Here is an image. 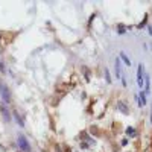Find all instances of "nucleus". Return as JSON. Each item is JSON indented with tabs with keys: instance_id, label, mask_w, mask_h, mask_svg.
Masks as SVG:
<instances>
[{
	"instance_id": "nucleus-1",
	"label": "nucleus",
	"mask_w": 152,
	"mask_h": 152,
	"mask_svg": "<svg viewBox=\"0 0 152 152\" xmlns=\"http://www.w3.org/2000/svg\"><path fill=\"white\" fill-rule=\"evenodd\" d=\"M17 146L20 148V151H21V152H31V151H32L29 140H28V138L24 137L23 134H20V135H18V138H17Z\"/></svg>"
},
{
	"instance_id": "nucleus-2",
	"label": "nucleus",
	"mask_w": 152,
	"mask_h": 152,
	"mask_svg": "<svg viewBox=\"0 0 152 152\" xmlns=\"http://www.w3.org/2000/svg\"><path fill=\"white\" fill-rule=\"evenodd\" d=\"M0 97L3 99L5 104L11 102V91H9V87L6 84H0Z\"/></svg>"
},
{
	"instance_id": "nucleus-3",
	"label": "nucleus",
	"mask_w": 152,
	"mask_h": 152,
	"mask_svg": "<svg viewBox=\"0 0 152 152\" xmlns=\"http://www.w3.org/2000/svg\"><path fill=\"white\" fill-rule=\"evenodd\" d=\"M137 85L140 88L145 87V67H143V64L138 66V70H137Z\"/></svg>"
},
{
	"instance_id": "nucleus-4",
	"label": "nucleus",
	"mask_w": 152,
	"mask_h": 152,
	"mask_svg": "<svg viewBox=\"0 0 152 152\" xmlns=\"http://www.w3.org/2000/svg\"><path fill=\"white\" fill-rule=\"evenodd\" d=\"M0 113H2V116H3V120L6 123L11 122V114H9V110L5 107V105H0Z\"/></svg>"
},
{
	"instance_id": "nucleus-5",
	"label": "nucleus",
	"mask_w": 152,
	"mask_h": 152,
	"mask_svg": "<svg viewBox=\"0 0 152 152\" xmlns=\"http://www.w3.org/2000/svg\"><path fill=\"white\" fill-rule=\"evenodd\" d=\"M145 85H146L145 94L149 96V91H151V78H149V75H148V73H145Z\"/></svg>"
},
{
	"instance_id": "nucleus-6",
	"label": "nucleus",
	"mask_w": 152,
	"mask_h": 152,
	"mask_svg": "<svg viewBox=\"0 0 152 152\" xmlns=\"http://www.w3.org/2000/svg\"><path fill=\"white\" fill-rule=\"evenodd\" d=\"M12 114H14V117H15V120H17L18 126H21V128H23V126H24V122H23V119H21V116H20V113L14 110V111H12Z\"/></svg>"
},
{
	"instance_id": "nucleus-7",
	"label": "nucleus",
	"mask_w": 152,
	"mask_h": 152,
	"mask_svg": "<svg viewBox=\"0 0 152 152\" xmlns=\"http://www.w3.org/2000/svg\"><path fill=\"white\" fill-rule=\"evenodd\" d=\"M138 100H140V107H145V105H146L148 97H146L145 91H140V94H138Z\"/></svg>"
},
{
	"instance_id": "nucleus-8",
	"label": "nucleus",
	"mask_w": 152,
	"mask_h": 152,
	"mask_svg": "<svg viewBox=\"0 0 152 152\" xmlns=\"http://www.w3.org/2000/svg\"><path fill=\"white\" fill-rule=\"evenodd\" d=\"M116 76L120 79L122 78V72H120V58H116Z\"/></svg>"
},
{
	"instance_id": "nucleus-9",
	"label": "nucleus",
	"mask_w": 152,
	"mask_h": 152,
	"mask_svg": "<svg viewBox=\"0 0 152 152\" xmlns=\"http://www.w3.org/2000/svg\"><path fill=\"white\" fill-rule=\"evenodd\" d=\"M120 59L125 62V64L126 66H131V61H129V58H128V55H126L125 52H123V50H122V52H120Z\"/></svg>"
},
{
	"instance_id": "nucleus-10",
	"label": "nucleus",
	"mask_w": 152,
	"mask_h": 152,
	"mask_svg": "<svg viewBox=\"0 0 152 152\" xmlns=\"http://www.w3.org/2000/svg\"><path fill=\"white\" fill-rule=\"evenodd\" d=\"M117 108H119L123 114H128V113H129V111H128V107H126L125 102H119V104H117Z\"/></svg>"
},
{
	"instance_id": "nucleus-11",
	"label": "nucleus",
	"mask_w": 152,
	"mask_h": 152,
	"mask_svg": "<svg viewBox=\"0 0 152 152\" xmlns=\"http://www.w3.org/2000/svg\"><path fill=\"white\" fill-rule=\"evenodd\" d=\"M126 135H128V137H135L137 131L132 128V126H128V128H126Z\"/></svg>"
},
{
	"instance_id": "nucleus-12",
	"label": "nucleus",
	"mask_w": 152,
	"mask_h": 152,
	"mask_svg": "<svg viewBox=\"0 0 152 152\" xmlns=\"http://www.w3.org/2000/svg\"><path fill=\"white\" fill-rule=\"evenodd\" d=\"M104 73H105V79H107V82L111 85V76H110V70H108V69H105V70H104Z\"/></svg>"
},
{
	"instance_id": "nucleus-13",
	"label": "nucleus",
	"mask_w": 152,
	"mask_h": 152,
	"mask_svg": "<svg viewBox=\"0 0 152 152\" xmlns=\"http://www.w3.org/2000/svg\"><path fill=\"white\" fill-rule=\"evenodd\" d=\"M125 31H126V29H125V26H117V34H120V35H122V34H125Z\"/></svg>"
},
{
	"instance_id": "nucleus-14",
	"label": "nucleus",
	"mask_w": 152,
	"mask_h": 152,
	"mask_svg": "<svg viewBox=\"0 0 152 152\" xmlns=\"http://www.w3.org/2000/svg\"><path fill=\"white\" fill-rule=\"evenodd\" d=\"M0 70H2V73H5V64H3V61H0Z\"/></svg>"
},
{
	"instance_id": "nucleus-15",
	"label": "nucleus",
	"mask_w": 152,
	"mask_h": 152,
	"mask_svg": "<svg viewBox=\"0 0 152 152\" xmlns=\"http://www.w3.org/2000/svg\"><path fill=\"white\" fill-rule=\"evenodd\" d=\"M88 148H90V146H88L87 143H81V149H88Z\"/></svg>"
},
{
	"instance_id": "nucleus-16",
	"label": "nucleus",
	"mask_w": 152,
	"mask_h": 152,
	"mask_svg": "<svg viewBox=\"0 0 152 152\" xmlns=\"http://www.w3.org/2000/svg\"><path fill=\"white\" fill-rule=\"evenodd\" d=\"M120 79H122V84H123V87H126V79H125V76H122Z\"/></svg>"
},
{
	"instance_id": "nucleus-17",
	"label": "nucleus",
	"mask_w": 152,
	"mask_h": 152,
	"mask_svg": "<svg viewBox=\"0 0 152 152\" xmlns=\"http://www.w3.org/2000/svg\"><path fill=\"white\" fill-rule=\"evenodd\" d=\"M122 145L126 146V145H128V140H126V138H123V140H122Z\"/></svg>"
},
{
	"instance_id": "nucleus-18",
	"label": "nucleus",
	"mask_w": 152,
	"mask_h": 152,
	"mask_svg": "<svg viewBox=\"0 0 152 152\" xmlns=\"http://www.w3.org/2000/svg\"><path fill=\"white\" fill-rule=\"evenodd\" d=\"M151 116H152V114H151ZM151 119H152V117H151Z\"/></svg>"
}]
</instances>
